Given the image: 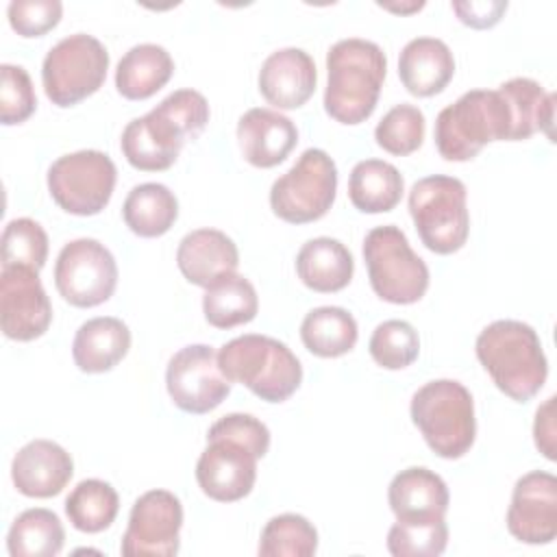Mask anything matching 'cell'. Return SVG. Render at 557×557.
I'll list each match as a JSON object with an SVG mask.
<instances>
[{"label":"cell","mask_w":557,"mask_h":557,"mask_svg":"<svg viewBox=\"0 0 557 557\" xmlns=\"http://www.w3.org/2000/svg\"><path fill=\"white\" fill-rule=\"evenodd\" d=\"M387 503L396 520H440L448 511L450 494L437 472L411 466L392 479Z\"/></svg>","instance_id":"cell-22"},{"label":"cell","mask_w":557,"mask_h":557,"mask_svg":"<svg viewBox=\"0 0 557 557\" xmlns=\"http://www.w3.org/2000/svg\"><path fill=\"white\" fill-rule=\"evenodd\" d=\"M122 218L135 235L161 237L178 218V200L161 183H141L128 191L122 205Z\"/></svg>","instance_id":"cell-29"},{"label":"cell","mask_w":557,"mask_h":557,"mask_svg":"<svg viewBox=\"0 0 557 557\" xmlns=\"http://www.w3.org/2000/svg\"><path fill=\"white\" fill-rule=\"evenodd\" d=\"M176 265L191 285L209 287L237 270L239 250L226 233L218 228H196L181 239Z\"/></svg>","instance_id":"cell-21"},{"label":"cell","mask_w":557,"mask_h":557,"mask_svg":"<svg viewBox=\"0 0 557 557\" xmlns=\"http://www.w3.org/2000/svg\"><path fill=\"white\" fill-rule=\"evenodd\" d=\"M511 115L509 141L529 139L535 133H546L553 139L555 94H548L537 81L516 76L498 85Z\"/></svg>","instance_id":"cell-26"},{"label":"cell","mask_w":557,"mask_h":557,"mask_svg":"<svg viewBox=\"0 0 557 557\" xmlns=\"http://www.w3.org/2000/svg\"><path fill=\"white\" fill-rule=\"evenodd\" d=\"M218 366L231 383L246 385L265 403L287 400L302 383V366L287 344L246 333L218 350Z\"/></svg>","instance_id":"cell-3"},{"label":"cell","mask_w":557,"mask_h":557,"mask_svg":"<svg viewBox=\"0 0 557 557\" xmlns=\"http://www.w3.org/2000/svg\"><path fill=\"white\" fill-rule=\"evenodd\" d=\"M507 531L524 544H550L557 537V479L533 470L522 474L507 509Z\"/></svg>","instance_id":"cell-16"},{"label":"cell","mask_w":557,"mask_h":557,"mask_svg":"<svg viewBox=\"0 0 557 557\" xmlns=\"http://www.w3.org/2000/svg\"><path fill=\"white\" fill-rule=\"evenodd\" d=\"M259 91L276 109H298L315 91L318 72L302 48L274 50L259 70Z\"/></svg>","instance_id":"cell-20"},{"label":"cell","mask_w":557,"mask_h":557,"mask_svg":"<svg viewBox=\"0 0 557 557\" xmlns=\"http://www.w3.org/2000/svg\"><path fill=\"white\" fill-rule=\"evenodd\" d=\"M511 115L498 89H470L435 117V146L446 161H470L490 141H509Z\"/></svg>","instance_id":"cell-4"},{"label":"cell","mask_w":557,"mask_h":557,"mask_svg":"<svg viewBox=\"0 0 557 557\" xmlns=\"http://www.w3.org/2000/svg\"><path fill=\"white\" fill-rule=\"evenodd\" d=\"M259 311V298L255 285L242 274L233 272L209 287L202 296L205 320L215 329H233L255 320Z\"/></svg>","instance_id":"cell-30"},{"label":"cell","mask_w":557,"mask_h":557,"mask_svg":"<svg viewBox=\"0 0 557 557\" xmlns=\"http://www.w3.org/2000/svg\"><path fill=\"white\" fill-rule=\"evenodd\" d=\"M48 259V235L30 218H15L2 231V268L24 265L41 270Z\"/></svg>","instance_id":"cell-38"},{"label":"cell","mask_w":557,"mask_h":557,"mask_svg":"<svg viewBox=\"0 0 557 557\" xmlns=\"http://www.w3.org/2000/svg\"><path fill=\"white\" fill-rule=\"evenodd\" d=\"M405 191V181L396 165L383 159L359 161L348 178V198L361 213L392 211Z\"/></svg>","instance_id":"cell-28"},{"label":"cell","mask_w":557,"mask_h":557,"mask_svg":"<svg viewBox=\"0 0 557 557\" xmlns=\"http://www.w3.org/2000/svg\"><path fill=\"white\" fill-rule=\"evenodd\" d=\"M363 259L370 285L381 300L413 305L426 294L429 268L398 226H374L363 239Z\"/></svg>","instance_id":"cell-7"},{"label":"cell","mask_w":557,"mask_h":557,"mask_svg":"<svg viewBox=\"0 0 557 557\" xmlns=\"http://www.w3.org/2000/svg\"><path fill=\"white\" fill-rule=\"evenodd\" d=\"M357 337V320L342 307H315L300 324V339L305 348L322 359H335L350 352Z\"/></svg>","instance_id":"cell-31"},{"label":"cell","mask_w":557,"mask_h":557,"mask_svg":"<svg viewBox=\"0 0 557 557\" xmlns=\"http://www.w3.org/2000/svg\"><path fill=\"white\" fill-rule=\"evenodd\" d=\"M74 474L72 455L52 440L24 444L11 461V479L28 498H50L63 492Z\"/></svg>","instance_id":"cell-18"},{"label":"cell","mask_w":557,"mask_h":557,"mask_svg":"<svg viewBox=\"0 0 557 557\" xmlns=\"http://www.w3.org/2000/svg\"><path fill=\"white\" fill-rule=\"evenodd\" d=\"M183 505L168 490L144 492L131 509L120 553L126 557H174L181 548Z\"/></svg>","instance_id":"cell-13"},{"label":"cell","mask_w":557,"mask_h":557,"mask_svg":"<svg viewBox=\"0 0 557 557\" xmlns=\"http://www.w3.org/2000/svg\"><path fill=\"white\" fill-rule=\"evenodd\" d=\"M109 70V52L100 39L74 33L57 41L44 57V91L57 107H74L96 94Z\"/></svg>","instance_id":"cell-8"},{"label":"cell","mask_w":557,"mask_h":557,"mask_svg":"<svg viewBox=\"0 0 557 557\" xmlns=\"http://www.w3.org/2000/svg\"><path fill=\"white\" fill-rule=\"evenodd\" d=\"M453 74L455 57L437 37H416L400 50L398 76L411 96L429 98L444 91Z\"/></svg>","instance_id":"cell-23"},{"label":"cell","mask_w":557,"mask_h":557,"mask_svg":"<svg viewBox=\"0 0 557 557\" xmlns=\"http://www.w3.org/2000/svg\"><path fill=\"white\" fill-rule=\"evenodd\" d=\"M0 120L4 126L26 122L37 109V96L33 81L22 65H0Z\"/></svg>","instance_id":"cell-39"},{"label":"cell","mask_w":557,"mask_h":557,"mask_svg":"<svg viewBox=\"0 0 557 557\" xmlns=\"http://www.w3.org/2000/svg\"><path fill=\"white\" fill-rule=\"evenodd\" d=\"M337 194V165L320 148H307L270 187V207L289 224H307L326 215Z\"/></svg>","instance_id":"cell-9"},{"label":"cell","mask_w":557,"mask_h":557,"mask_svg":"<svg viewBox=\"0 0 557 557\" xmlns=\"http://www.w3.org/2000/svg\"><path fill=\"white\" fill-rule=\"evenodd\" d=\"M533 437L537 450L555 461V396H548L544 405L535 411V422H533Z\"/></svg>","instance_id":"cell-43"},{"label":"cell","mask_w":557,"mask_h":557,"mask_svg":"<svg viewBox=\"0 0 557 557\" xmlns=\"http://www.w3.org/2000/svg\"><path fill=\"white\" fill-rule=\"evenodd\" d=\"M379 7H383L385 11H392V13H413V11H420L424 7V2H409V4H392V2H379Z\"/></svg>","instance_id":"cell-44"},{"label":"cell","mask_w":557,"mask_h":557,"mask_svg":"<svg viewBox=\"0 0 557 557\" xmlns=\"http://www.w3.org/2000/svg\"><path fill=\"white\" fill-rule=\"evenodd\" d=\"M7 15L17 35L41 37L61 22L63 4L59 0H13Z\"/></svg>","instance_id":"cell-40"},{"label":"cell","mask_w":557,"mask_h":557,"mask_svg":"<svg viewBox=\"0 0 557 557\" xmlns=\"http://www.w3.org/2000/svg\"><path fill=\"white\" fill-rule=\"evenodd\" d=\"M318 550V531L300 513L270 518L259 537L261 557H311Z\"/></svg>","instance_id":"cell-34"},{"label":"cell","mask_w":557,"mask_h":557,"mask_svg":"<svg viewBox=\"0 0 557 557\" xmlns=\"http://www.w3.org/2000/svg\"><path fill=\"white\" fill-rule=\"evenodd\" d=\"M370 355L385 370H403L420 355L418 331L407 320H385L370 335Z\"/></svg>","instance_id":"cell-37"},{"label":"cell","mask_w":557,"mask_h":557,"mask_svg":"<svg viewBox=\"0 0 557 557\" xmlns=\"http://www.w3.org/2000/svg\"><path fill=\"white\" fill-rule=\"evenodd\" d=\"M450 7L457 13L459 22L470 28H492L507 11V2L503 0H457Z\"/></svg>","instance_id":"cell-42"},{"label":"cell","mask_w":557,"mask_h":557,"mask_svg":"<svg viewBox=\"0 0 557 557\" xmlns=\"http://www.w3.org/2000/svg\"><path fill=\"white\" fill-rule=\"evenodd\" d=\"M474 352L494 385L516 403L531 400L546 383L548 361L535 329L527 322L487 324L476 337Z\"/></svg>","instance_id":"cell-2"},{"label":"cell","mask_w":557,"mask_h":557,"mask_svg":"<svg viewBox=\"0 0 557 557\" xmlns=\"http://www.w3.org/2000/svg\"><path fill=\"white\" fill-rule=\"evenodd\" d=\"M172 72L174 61L163 46L137 44L120 59L115 87L126 100H146L172 78Z\"/></svg>","instance_id":"cell-27"},{"label":"cell","mask_w":557,"mask_h":557,"mask_svg":"<svg viewBox=\"0 0 557 557\" xmlns=\"http://www.w3.org/2000/svg\"><path fill=\"white\" fill-rule=\"evenodd\" d=\"M448 524L440 520H396L387 531V550L394 557H437L446 550Z\"/></svg>","instance_id":"cell-35"},{"label":"cell","mask_w":557,"mask_h":557,"mask_svg":"<svg viewBox=\"0 0 557 557\" xmlns=\"http://www.w3.org/2000/svg\"><path fill=\"white\" fill-rule=\"evenodd\" d=\"M187 139V131L157 104L124 126L120 148L135 170L161 172L174 165Z\"/></svg>","instance_id":"cell-17"},{"label":"cell","mask_w":557,"mask_h":557,"mask_svg":"<svg viewBox=\"0 0 557 557\" xmlns=\"http://www.w3.org/2000/svg\"><path fill=\"white\" fill-rule=\"evenodd\" d=\"M409 411L437 457L459 459L472 448L476 437L474 400L463 383L453 379L424 383L411 396Z\"/></svg>","instance_id":"cell-5"},{"label":"cell","mask_w":557,"mask_h":557,"mask_svg":"<svg viewBox=\"0 0 557 557\" xmlns=\"http://www.w3.org/2000/svg\"><path fill=\"white\" fill-rule=\"evenodd\" d=\"M117 170L107 152L76 150L59 157L48 170L52 200L72 215H98L111 200Z\"/></svg>","instance_id":"cell-10"},{"label":"cell","mask_w":557,"mask_h":557,"mask_svg":"<svg viewBox=\"0 0 557 557\" xmlns=\"http://www.w3.org/2000/svg\"><path fill=\"white\" fill-rule=\"evenodd\" d=\"M52 322V305L41 285L39 272L24 265H9L0 272V326L9 339L33 342Z\"/></svg>","instance_id":"cell-15"},{"label":"cell","mask_w":557,"mask_h":557,"mask_svg":"<svg viewBox=\"0 0 557 557\" xmlns=\"http://www.w3.org/2000/svg\"><path fill=\"white\" fill-rule=\"evenodd\" d=\"M424 113L416 104L400 102L381 117V122L374 128V139L389 154H411L424 141Z\"/></svg>","instance_id":"cell-36"},{"label":"cell","mask_w":557,"mask_h":557,"mask_svg":"<svg viewBox=\"0 0 557 557\" xmlns=\"http://www.w3.org/2000/svg\"><path fill=\"white\" fill-rule=\"evenodd\" d=\"M466 185L446 174L424 176L409 189V213L422 244L435 255L463 248L470 233Z\"/></svg>","instance_id":"cell-6"},{"label":"cell","mask_w":557,"mask_h":557,"mask_svg":"<svg viewBox=\"0 0 557 557\" xmlns=\"http://www.w3.org/2000/svg\"><path fill=\"white\" fill-rule=\"evenodd\" d=\"M165 387L172 403L185 413H209L231 394V381L218 366V352L207 344L176 350L165 368Z\"/></svg>","instance_id":"cell-12"},{"label":"cell","mask_w":557,"mask_h":557,"mask_svg":"<svg viewBox=\"0 0 557 557\" xmlns=\"http://www.w3.org/2000/svg\"><path fill=\"white\" fill-rule=\"evenodd\" d=\"M120 511V496L111 483L100 479L81 481L65 498V516L81 533L109 529Z\"/></svg>","instance_id":"cell-33"},{"label":"cell","mask_w":557,"mask_h":557,"mask_svg":"<svg viewBox=\"0 0 557 557\" xmlns=\"http://www.w3.org/2000/svg\"><path fill=\"white\" fill-rule=\"evenodd\" d=\"M296 272L305 287L320 294H333L352 281L355 259L339 239L313 237L300 246L296 255Z\"/></svg>","instance_id":"cell-25"},{"label":"cell","mask_w":557,"mask_h":557,"mask_svg":"<svg viewBox=\"0 0 557 557\" xmlns=\"http://www.w3.org/2000/svg\"><path fill=\"white\" fill-rule=\"evenodd\" d=\"M259 459L261 457L244 442L226 435L207 437V448L196 463V481L211 500H242L255 487Z\"/></svg>","instance_id":"cell-14"},{"label":"cell","mask_w":557,"mask_h":557,"mask_svg":"<svg viewBox=\"0 0 557 557\" xmlns=\"http://www.w3.org/2000/svg\"><path fill=\"white\" fill-rule=\"evenodd\" d=\"M131 348L128 326L113 315L83 322L72 342V357L81 372L100 374L113 370Z\"/></svg>","instance_id":"cell-24"},{"label":"cell","mask_w":557,"mask_h":557,"mask_svg":"<svg viewBox=\"0 0 557 557\" xmlns=\"http://www.w3.org/2000/svg\"><path fill=\"white\" fill-rule=\"evenodd\" d=\"M65 542V529L59 516L44 507L22 511L9 533L7 550L11 557H54Z\"/></svg>","instance_id":"cell-32"},{"label":"cell","mask_w":557,"mask_h":557,"mask_svg":"<svg viewBox=\"0 0 557 557\" xmlns=\"http://www.w3.org/2000/svg\"><path fill=\"white\" fill-rule=\"evenodd\" d=\"M385 72L387 57L379 44L359 37L339 39L326 52L324 111L339 124L366 122L376 109Z\"/></svg>","instance_id":"cell-1"},{"label":"cell","mask_w":557,"mask_h":557,"mask_svg":"<svg viewBox=\"0 0 557 557\" xmlns=\"http://www.w3.org/2000/svg\"><path fill=\"white\" fill-rule=\"evenodd\" d=\"M54 285L65 302L89 309L107 302L117 285L111 250L91 237L67 242L54 263Z\"/></svg>","instance_id":"cell-11"},{"label":"cell","mask_w":557,"mask_h":557,"mask_svg":"<svg viewBox=\"0 0 557 557\" xmlns=\"http://www.w3.org/2000/svg\"><path fill=\"white\" fill-rule=\"evenodd\" d=\"M213 435H226V437H233L237 442H244L259 457H265V453L270 448V431H268V426L261 420H257L255 416H250V413H228V416H222L207 431V437H213Z\"/></svg>","instance_id":"cell-41"},{"label":"cell","mask_w":557,"mask_h":557,"mask_svg":"<svg viewBox=\"0 0 557 557\" xmlns=\"http://www.w3.org/2000/svg\"><path fill=\"white\" fill-rule=\"evenodd\" d=\"M237 141L244 159L261 170L283 163L298 144L296 124L276 109H248L237 122Z\"/></svg>","instance_id":"cell-19"}]
</instances>
